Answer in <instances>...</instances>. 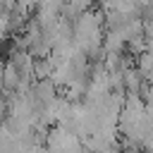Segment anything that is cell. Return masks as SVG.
<instances>
[{"label": "cell", "mask_w": 153, "mask_h": 153, "mask_svg": "<svg viewBox=\"0 0 153 153\" xmlns=\"http://www.w3.org/2000/svg\"><path fill=\"white\" fill-rule=\"evenodd\" d=\"M41 0H17V7H22L24 12H36Z\"/></svg>", "instance_id": "obj_2"}, {"label": "cell", "mask_w": 153, "mask_h": 153, "mask_svg": "<svg viewBox=\"0 0 153 153\" xmlns=\"http://www.w3.org/2000/svg\"><path fill=\"white\" fill-rule=\"evenodd\" d=\"M93 7V0H65V7H62V17L65 19H76L81 12L91 10Z\"/></svg>", "instance_id": "obj_1"}, {"label": "cell", "mask_w": 153, "mask_h": 153, "mask_svg": "<svg viewBox=\"0 0 153 153\" xmlns=\"http://www.w3.org/2000/svg\"><path fill=\"white\" fill-rule=\"evenodd\" d=\"M100 2H103V0H100Z\"/></svg>", "instance_id": "obj_3"}]
</instances>
